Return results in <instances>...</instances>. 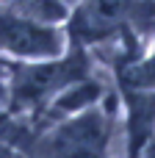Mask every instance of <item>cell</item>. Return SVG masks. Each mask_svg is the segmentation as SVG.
Wrapping results in <instances>:
<instances>
[{"label":"cell","instance_id":"2","mask_svg":"<svg viewBox=\"0 0 155 158\" xmlns=\"http://www.w3.org/2000/svg\"><path fill=\"white\" fill-rule=\"evenodd\" d=\"M94 72L92 50L69 44L58 58L6 61V114L36 117L69 83Z\"/></svg>","mask_w":155,"mask_h":158},{"label":"cell","instance_id":"7","mask_svg":"<svg viewBox=\"0 0 155 158\" xmlns=\"http://www.w3.org/2000/svg\"><path fill=\"white\" fill-rule=\"evenodd\" d=\"M0 158H17V153H14L6 142H0Z\"/></svg>","mask_w":155,"mask_h":158},{"label":"cell","instance_id":"3","mask_svg":"<svg viewBox=\"0 0 155 158\" xmlns=\"http://www.w3.org/2000/svg\"><path fill=\"white\" fill-rule=\"evenodd\" d=\"M69 39L64 28L36 25L17 11L0 6V58L6 61H44L67 53Z\"/></svg>","mask_w":155,"mask_h":158},{"label":"cell","instance_id":"8","mask_svg":"<svg viewBox=\"0 0 155 158\" xmlns=\"http://www.w3.org/2000/svg\"><path fill=\"white\" fill-rule=\"evenodd\" d=\"M64 3H67V6H69V8H72V6H78V3H80V0H64Z\"/></svg>","mask_w":155,"mask_h":158},{"label":"cell","instance_id":"5","mask_svg":"<svg viewBox=\"0 0 155 158\" xmlns=\"http://www.w3.org/2000/svg\"><path fill=\"white\" fill-rule=\"evenodd\" d=\"M108 92H111V86H108L103 78H97V72H92V75H86V78L69 83L67 89H61V92L44 106V111H39L36 117H31V122H33V125H50V122L75 117V114H80V111H89L92 106H97ZM25 119H28V117H25Z\"/></svg>","mask_w":155,"mask_h":158},{"label":"cell","instance_id":"9","mask_svg":"<svg viewBox=\"0 0 155 158\" xmlns=\"http://www.w3.org/2000/svg\"><path fill=\"white\" fill-rule=\"evenodd\" d=\"M150 158H155V150H153V153H150Z\"/></svg>","mask_w":155,"mask_h":158},{"label":"cell","instance_id":"1","mask_svg":"<svg viewBox=\"0 0 155 158\" xmlns=\"http://www.w3.org/2000/svg\"><path fill=\"white\" fill-rule=\"evenodd\" d=\"M116 125L119 100L111 89L89 111H80L50 125L31 122V136L14 153L17 158H108Z\"/></svg>","mask_w":155,"mask_h":158},{"label":"cell","instance_id":"6","mask_svg":"<svg viewBox=\"0 0 155 158\" xmlns=\"http://www.w3.org/2000/svg\"><path fill=\"white\" fill-rule=\"evenodd\" d=\"M6 8L17 11L19 17L36 22V25H47V28H64L69 19V6L64 0H14Z\"/></svg>","mask_w":155,"mask_h":158},{"label":"cell","instance_id":"4","mask_svg":"<svg viewBox=\"0 0 155 158\" xmlns=\"http://www.w3.org/2000/svg\"><path fill=\"white\" fill-rule=\"evenodd\" d=\"M119 122L128 139V158H141V153L155 139V89L116 83Z\"/></svg>","mask_w":155,"mask_h":158}]
</instances>
